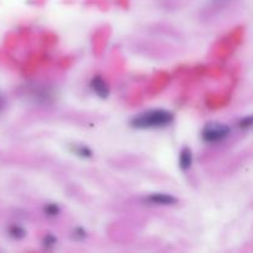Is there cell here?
Masks as SVG:
<instances>
[{
	"label": "cell",
	"mask_w": 253,
	"mask_h": 253,
	"mask_svg": "<svg viewBox=\"0 0 253 253\" xmlns=\"http://www.w3.org/2000/svg\"><path fill=\"white\" fill-rule=\"evenodd\" d=\"M174 123V114L167 109H150L133 116L131 127L137 130H158L168 127Z\"/></svg>",
	"instance_id": "6da1fadb"
},
{
	"label": "cell",
	"mask_w": 253,
	"mask_h": 253,
	"mask_svg": "<svg viewBox=\"0 0 253 253\" xmlns=\"http://www.w3.org/2000/svg\"><path fill=\"white\" fill-rule=\"evenodd\" d=\"M231 135V127L226 124L217 123V121H211V123L205 124L202 130V140L208 145H215L220 143L229 138Z\"/></svg>",
	"instance_id": "7a4b0ae2"
},
{
	"label": "cell",
	"mask_w": 253,
	"mask_h": 253,
	"mask_svg": "<svg viewBox=\"0 0 253 253\" xmlns=\"http://www.w3.org/2000/svg\"><path fill=\"white\" fill-rule=\"evenodd\" d=\"M143 203L148 205H160V207H170L178 203V199L168 193H152L143 198Z\"/></svg>",
	"instance_id": "3957f363"
},
{
	"label": "cell",
	"mask_w": 253,
	"mask_h": 253,
	"mask_svg": "<svg viewBox=\"0 0 253 253\" xmlns=\"http://www.w3.org/2000/svg\"><path fill=\"white\" fill-rule=\"evenodd\" d=\"M89 86H90L91 91L101 99H106L109 96V94H110L108 82H106L101 76H94L93 78L90 79Z\"/></svg>",
	"instance_id": "277c9868"
},
{
	"label": "cell",
	"mask_w": 253,
	"mask_h": 253,
	"mask_svg": "<svg viewBox=\"0 0 253 253\" xmlns=\"http://www.w3.org/2000/svg\"><path fill=\"white\" fill-rule=\"evenodd\" d=\"M193 165V152L189 147H183L179 153V167L182 170L190 169Z\"/></svg>",
	"instance_id": "5b68a950"
},
{
	"label": "cell",
	"mask_w": 253,
	"mask_h": 253,
	"mask_svg": "<svg viewBox=\"0 0 253 253\" xmlns=\"http://www.w3.org/2000/svg\"><path fill=\"white\" fill-rule=\"evenodd\" d=\"M71 152L74 156L79 158H84V160H88V158L93 157V151L88 147L86 145H82V143H73L69 147Z\"/></svg>",
	"instance_id": "8992f818"
},
{
	"label": "cell",
	"mask_w": 253,
	"mask_h": 253,
	"mask_svg": "<svg viewBox=\"0 0 253 253\" xmlns=\"http://www.w3.org/2000/svg\"><path fill=\"white\" fill-rule=\"evenodd\" d=\"M43 212L48 217H57L61 214V208L56 203H48V204L44 205Z\"/></svg>",
	"instance_id": "52a82bcc"
},
{
	"label": "cell",
	"mask_w": 253,
	"mask_h": 253,
	"mask_svg": "<svg viewBox=\"0 0 253 253\" xmlns=\"http://www.w3.org/2000/svg\"><path fill=\"white\" fill-rule=\"evenodd\" d=\"M237 127L241 128V130H250V128L253 127V115L240 119L239 123H237Z\"/></svg>",
	"instance_id": "ba28073f"
},
{
	"label": "cell",
	"mask_w": 253,
	"mask_h": 253,
	"mask_svg": "<svg viewBox=\"0 0 253 253\" xmlns=\"http://www.w3.org/2000/svg\"><path fill=\"white\" fill-rule=\"evenodd\" d=\"M72 237H73L76 241H83L86 237V232L83 227H76V229L72 231Z\"/></svg>",
	"instance_id": "9c48e42d"
},
{
	"label": "cell",
	"mask_w": 253,
	"mask_h": 253,
	"mask_svg": "<svg viewBox=\"0 0 253 253\" xmlns=\"http://www.w3.org/2000/svg\"><path fill=\"white\" fill-rule=\"evenodd\" d=\"M42 244H43V246L46 247V249H52V247L56 246V244H57L56 236H53V235H51V234L46 235L43 239V241H42Z\"/></svg>",
	"instance_id": "30bf717a"
},
{
	"label": "cell",
	"mask_w": 253,
	"mask_h": 253,
	"mask_svg": "<svg viewBox=\"0 0 253 253\" xmlns=\"http://www.w3.org/2000/svg\"><path fill=\"white\" fill-rule=\"evenodd\" d=\"M10 235L14 236L15 239H21V237L25 236V230L20 226H11L10 227Z\"/></svg>",
	"instance_id": "8fae6325"
}]
</instances>
